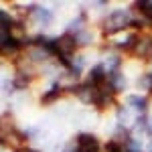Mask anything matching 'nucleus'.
Listing matches in <instances>:
<instances>
[{"instance_id":"20e7f679","label":"nucleus","mask_w":152,"mask_h":152,"mask_svg":"<svg viewBox=\"0 0 152 152\" xmlns=\"http://www.w3.org/2000/svg\"><path fill=\"white\" fill-rule=\"evenodd\" d=\"M128 104H132L138 112H140L142 116L146 114V107H148V102H146V97H142V95H128Z\"/></svg>"},{"instance_id":"423d86ee","label":"nucleus","mask_w":152,"mask_h":152,"mask_svg":"<svg viewBox=\"0 0 152 152\" xmlns=\"http://www.w3.org/2000/svg\"><path fill=\"white\" fill-rule=\"evenodd\" d=\"M33 16H35L41 24H49L53 20V14H51L47 8H35V10H33Z\"/></svg>"},{"instance_id":"9d476101","label":"nucleus","mask_w":152,"mask_h":152,"mask_svg":"<svg viewBox=\"0 0 152 152\" xmlns=\"http://www.w3.org/2000/svg\"><path fill=\"white\" fill-rule=\"evenodd\" d=\"M150 124H152V120H150ZM150 128H152V126H150Z\"/></svg>"},{"instance_id":"f03ea898","label":"nucleus","mask_w":152,"mask_h":152,"mask_svg":"<svg viewBox=\"0 0 152 152\" xmlns=\"http://www.w3.org/2000/svg\"><path fill=\"white\" fill-rule=\"evenodd\" d=\"M99 150H102V144L94 134H79L75 140V148H73V152H99Z\"/></svg>"},{"instance_id":"f257e3e1","label":"nucleus","mask_w":152,"mask_h":152,"mask_svg":"<svg viewBox=\"0 0 152 152\" xmlns=\"http://www.w3.org/2000/svg\"><path fill=\"white\" fill-rule=\"evenodd\" d=\"M130 24H132V16H130L128 10H114L104 18L102 26H104V35H114V33L126 28Z\"/></svg>"},{"instance_id":"1a4fd4ad","label":"nucleus","mask_w":152,"mask_h":152,"mask_svg":"<svg viewBox=\"0 0 152 152\" xmlns=\"http://www.w3.org/2000/svg\"><path fill=\"white\" fill-rule=\"evenodd\" d=\"M148 59H152V41L148 43Z\"/></svg>"},{"instance_id":"6e6552de","label":"nucleus","mask_w":152,"mask_h":152,"mask_svg":"<svg viewBox=\"0 0 152 152\" xmlns=\"http://www.w3.org/2000/svg\"><path fill=\"white\" fill-rule=\"evenodd\" d=\"M16 152H39V150H33V148H26V146H24V148H18Z\"/></svg>"},{"instance_id":"7ed1b4c3","label":"nucleus","mask_w":152,"mask_h":152,"mask_svg":"<svg viewBox=\"0 0 152 152\" xmlns=\"http://www.w3.org/2000/svg\"><path fill=\"white\" fill-rule=\"evenodd\" d=\"M134 8L138 10L142 23L144 24H152V2H136Z\"/></svg>"},{"instance_id":"0eeeda50","label":"nucleus","mask_w":152,"mask_h":152,"mask_svg":"<svg viewBox=\"0 0 152 152\" xmlns=\"http://www.w3.org/2000/svg\"><path fill=\"white\" fill-rule=\"evenodd\" d=\"M124 148H126L124 142H118V140L105 142V152H124Z\"/></svg>"},{"instance_id":"39448f33","label":"nucleus","mask_w":152,"mask_h":152,"mask_svg":"<svg viewBox=\"0 0 152 152\" xmlns=\"http://www.w3.org/2000/svg\"><path fill=\"white\" fill-rule=\"evenodd\" d=\"M61 91H63V89H61V85H53V87L49 89L47 94H45L43 97H41V104H45V105H47V104H53L55 99H59Z\"/></svg>"}]
</instances>
